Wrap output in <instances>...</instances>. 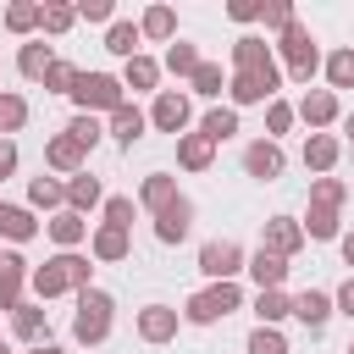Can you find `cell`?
<instances>
[{"mask_svg":"<svg viewBox=\"0 0 354 354\" xmlns=\"http://www.w3.org/2000/svg\"><path fill=\"white\" fill-rule=\"evenodd\" d=\"M243 271L254 277V288H260V293H266V288H282V282H288V260H282V254H271V249H254Z\"/></svg>","mask_w":354,"mask_h":354,"instance_id":"19","label":"cell"},{"mask_svg":"<svg viewBox=\"0 0 354 354\" xmlns=\"http://www.w3.org/2000/svg\"><path fill=\"white\" fill-rule=\"evenodd\" d=\"M22 122H28V100L0 88V133H22Z\"/></svg>","mask_w":354,"mask_h":354,"instance_id":"41","label":"cell"},{"mask_svg":"<svg viewBox=\"0 0 354 354\" xmlns=\"http://www.w3.org/2000/svg\"><path fill=\"white\" fill-rule=\"evenodd\" d=\"M33 354H66V348H55V343H39V348H33Z\"/></svg>","mask_w":354,"mask_h":354,"instance_id":"55","label":"cell"},{"mask_svg":"<svg viewBox=\"0 0 354 354\" xmlns=\"http://www.w3.org/2000/svg\"><path fill=\"white\" fill-rule=\"evenodd\" d=\"M77 77H83V72H77L72 61H55V66L44 72V88H50V94H72V88H77Z\"/></svg>","mask_w":354,"mask_h":354,"instance_id":"46","label":"cell"},{"mask_svg":"<svg viewBox=\"0 0 354 354\" xmlns=\"http://www.w3.org/2000/svg\"><path fill=\"white\" fill-rule=\"evenodd\" d=\"M260 249H271V254L293 260V254L304 249V221H293V216H271V221L260 227Z\"/></svg>","mask_w":354,"mask_h":354,"instance_id":"7","label":"cell"},{"mask_svg":"<svg viewBox=\"0 0 354 354\" xmlns=\"http://www.w3.org/2000/svg\"><path fill=\"white\" fill-rule=\"evenodd\" d=\"M205 61H199V50L194 44H183V39H171V50H166V61H160V72H177V77H194Z\"/></svg>","mask_w":354,"mask_h":354,"instance_id":"36","label":"cell"},{"mask_svg":"<svg viewBox=\"0 0 354 354\" xmlns=\"http://www.w3.org/2000/svg\"><path fill=\"white\" fill-rule=\"evenodd\" d=\"M39 22H44V6H33V0H17V6H6V17H0L6 33H33Z\"/></svg>","mask_w":354,"mask_h":354,"instance_id":"33","label":"cell"},{"mask_svg":"<svg viewBox=\"0 0 354 354\" xmlns=\"http://www.w3.org/2000/svg\"><path fill=\"white\" fill-rule=\"evenodd\" d=\"M28 205H39V210H66V183H55V177H33L28 183Z\"/></svg>","mask_w":354,"mask_h":354,"instance_id":"31","label":"cell"},{"mask_svg":"<svg viewBox=\"0 0 354 354\" xmlns=\"http://www.w3.org/2000/svg\"><path fill=\"white\" fill-rule=\"evenodd\" d=\"M343 133H348V138H354V116H343Z\"/></svg>","mask_w":354,"mask_h":354,"instance_id":"56","label":"cell"},{"mask_svg":"<svg viewBox=\"0 0 354 354\" xmlns=\"http://www.w3.org/2000/svg\"><path fill=\"white\" fill-rule=\"evenodd\" d=\"M348 199H354V183H348Z\"/></svg>","mask_w":354,"mask_h":354,"instance_id":"58","label":"cell"},{"mask_svg":"<svg viewBox=\"0 0 354 354\" xmlns=\"http://www.w3.org/2000/svg\"><path fill=\"white\" fill-rule=\"evenodd\" d=\"M243 266H249V254H243L232 238H210V243L199 249V271H205L210 282H238Z\"/></svg>","mask_w":354,"mask_h":354,"instance_id":"6","label":"cell"},{"mask_svg":"<svg viewBox=\"0 0 354 354\" xmlns=\"http://www.w3.org/2000/svg\"><path fill=\"white\" fill-rule=\"evenodd\" d=\"M11 332H17L22 343H33V348L50 343V315H44V304H39V299H33V304L22 299V304L11 310Z\"/></svg>","mask_w":354,"mask_h":354,"instance_id":"13","label":"cell"},{"mask_svg":"<svg viewBox=\"0 0 354 354\" xmlns=\"http://www.w3.org/2000/svg\"><path fill=\"white\" fill-rule=\"evenodd\" d=\"M199 133H205L210 144H227V138L238 133V111H232V105H210L205 122H199Z\"/></svg>","mask_w":354,"mask_h":354,"instance_id":"30","label":"cell"},{"mask_svg":"<svg viewBox=\"0 0 354 354\" xmlns=\"http://www.w3.org/2000/svg\"><path fill=\"white\" fill-rule=\"evenodd\" d=\"M94 205H105V188H100V177H88V171H77V177L66 183V210H77V216H88Z\"/></svg>","mask_w":354,"mask_h":354,"instance_id":"25","label":"cell"},{"mask_svg":"<svg viewBox=\"0 0 354 354\" xmlns=\"http://www.w3.org/2000/svg\"><path fill=\"white\" fill-rule=\"evenodd\" d=\"M282 166H288V155H282V144H277V138H254V144L243 149V171H249V177H260V183H277V177H282Z\"/></svg>","mask_w":354,"mask_h":354,"instance_id":"10","label":"cell"},{"mask_svg":"<svg viewBox=\"0 0 354 354\" xmlns=\"http://www.w3.org/2000/svg\"><path fill=\"white\" fill-rule=\"evenodd\" d=\"M177 326H183V310H171V304H144L138 310V337L144 343H171Z\"/></svg>","mask_w":354,"mask_h":354,"instance_id":"11","label":"cell"},{"mask_svg":"<svg viewBox=\"0 0 354 354\" xmlns=\"http://www.w3.org/2000/svg\"><path fill=\"white\" fill-rule=\"evenodd\" d=\"M321 72H326L332 94H337V88H354V50H332V55L321 61Z\"/></svg>","mask_w":354,"mask_h":354,"instance_id":"39","label":"cell"},{"mask_svg":"<svg viewBox=\"0 0 354 354\" xmlns=\"http://www.w3.org/2000/svg\"><path fill=\"white\" fill-rule=\"evenodd\" d=\"M88 254H94L100 266H116V260H127V254H133V238H127L122 227H105V221H100V227H94V238H88Z\"/></svg>","mask_w":354,"mask_h":354,"instance_id":"15","label":"cell"},{"mask_svg":"<svg viewBox=\"0 0 354 354\" xmlns=\"http://www.w3.org/2000/svg\"><path fill=\"white\" fill-rule=\"evenodd\" d=\"M160 83V61L155 55H133L127 66H122V88H155ZM160 94V88H155Z\"/></svg>","mask_w":354,"mask_h":354,"instance_id":"29","label":"cell"},{"mask_svg":"<svg viewBox=\"0 0 354 354\" xmlns=\"http://www.w3.org/2000/svg\"><path fill=\"white\" fill-rule=\"evenodd\" d=\"M332 304H337V315H348V321H354V277H348V282L332 293Z\"/></svg>","mask_w":354,"mask_h":354,"instance_id":"52","label":"cell"},{"mask_svg":"<svg viewBox=\"0 0 354 354\" xmlns=\"http://www.w3.org/2000/svg\"><path fill=\"white\" fill-rule=\"evenodd\" d=\"M72 105H77V116H111V111H122L127 105V88H122V77H111V72H83L77 77V88H72Z\"/></svg>","mask_w":354,"mask_h":354,"instance_id":"2","label":"cell"},{"mask_svg":"<svg viewBox=\"0 0 354 354\" xmlns=\"http://www.w3.org/2000/svg\"><path fill=\"white\" fill-rule=\"evenodd\" d=\"M293 315H299L310 332H321V326L337 315V304H332V293H321V288H304V293L293 299Z\"/></svg>","mask_w":354,"mask_h":354,"instance_id":"18","label":"cell"},{"mask_svg":"<svg viewBox=\"0 0 354 354\" xmlns=\"http://www.w3.org/2000/svg\"><path fill=\"white\" fill-rule=\"evenodd\" d=\"M188 116H194V105H188V94H177V88H160L155 105H149V122H155L160 133H177V138H183Z\"/></svg>","mask_w":354,"mask_h":354,"instance_id":"8","label":"cell"},{"mask_svg":"<svg viewBox=\"0 0 354 354\" xmlns=\"http://www.w3.org/2000/svg\"><path fill=\"white\" fill-rule=\"evenodd\" d=\"M138 39H144V33H138V22H111V28H105V50H111V55H122V61H133V55H138Z\"/></svg>","mask_w":354,"mask_h":354,"instance_id":"34","label":"cell"},{"mask_svg":"<svg viewBox=\"0 0 354 354\" xmlns=\"http://www.w3.org/2000/svg\"><path fill=\"white\" fill-rule=\"evenodd\" d=\"M44 232H50V238L61 243V254H66V249H77V243L88 238V221H83L77 210H55V216L44 221Z\"/></svg>","mask_w":354,"mask_h":354,"instance_id":"21","label":"cell"},{"mask_svg":"<svg viewBox=\"0 0 354 354\" xmlns=\"http://www.w3.org/2000/svg\"><path fill=\"white\" fill-rule=\"evenodd\" d=\"M111 321H116V299L105 288H83L77 293V315H72V337L94 348V343L111 337Z\"/></svg>","mask_w":354,"mask_h":354,"instance_id":"1","label":"cell"},{"mask_svg":"<svg viewBox=\"0 0 354 354\" xmlns=\"http://www.w3.org/2000/svg\"><path fill=\"white\" fill-rule=\"evenodd\" d=\"M310 205L343 210V205H348V183H343V177H315V183H310Z\"/></svg>","mask_w":354,"mask_h":354,"instance_id":"38","label":"cell"},{"mask_svg":"<svg viewBox=\"0 0 354 354\" xmlns=\"http://www.w3.org/2000/svg\"><path fill=\"white\" fill-rule=\"evenodd\" d=\"M254 315H260V326H277V321L293 315V299L282 288H266V293H254Z\"/></svg>","mask_w":354,"mask_h":354,"instance_id":"32","label":"cell"},{"mask_svg":"<svg viewBox=\"0 0 354 354\" xmlns=\"http://www.w3.org/2000/svg\"><path fill=\"white\" fill-rule=\"evenodd\" d=\"M188 232H194V199H183V194H177V199L155 216V238H160V243H183Z\"/></svg>","mask_w":354,"mask_h":354,"instance_id":"12","label":"cell"},{"mask_svg":"<svg viewBox=\"0 0 354 354\" xmlns=\"http://www.w3.org/2000/svg\"><path fill=\"white\" fill-rule=\"evenodd\" d=\"M0 260H6V254H0Z\"/></svg>","mask_w":354,"mask_h":354,"instance_id":"60","label":"cell"},{"mask_svg":"<svg viewBox=\"0 0 354 354\" xmlns=\"http://www.w3.org/2000/svg\"><path fill=\"white\" fill-rule=\"evenodd\" d=\"M72 22H77V6H44V33L50 39H61V33H72Z\"/></svg>","mask_w":354,"mask_h":354,"instance_id":"45","label":"cell"},{"mask_svg":"<svg viewBox=\"0 0 354 354\" xmlns=\"http://www.w3.org/2000/svg\"><path fill=\"white\" fill-rule=\"evenodd\" d=\"M116 6L111 0H77V22H111Z\"/></svg>","mask_w":354,"mask_h":354,"instance_id":"50","label":"cell"},{"mask_svg":"<svg viewBox=\"0 0 354 354\" xmlns=\"http://www.w3.org/2000/svg\"><path fill=\"white\" fill-rule=\"evenodd\" d=\"M138 33L144 39H177V11L171 6H149L144 22H138Z\"/></svg>","mask_w":354,"mask_h":354,"instance_id":"35","label":"cell"},{"mask_svg":"<svg viewBox=\"0 0 354 354\" xmlns=\"http://www.w3.org/2000/svg\"><path fill=\"white\" fill-rule=\"evenodd\" d=\"M171 199H177V177H166V171H149V177L138 183V205H144V210H155V216H160Z\"/></svg>","mask_w":354,"mask_h":354,"instance_id":"26","label":"cell"},{"mask_svg":"<svg viewBox=\"0 0 354 354\" xmlns=\"http://www.w3.org/2000/svg\"><path fill=\"white\" fill-rule=\"evenodd\" d=\"M232 310H243L238 282H210L205 293H194V299L183 304V321H194V326H216V321H227Z\"/></svg>","mask_w":354,"mask_h":354,"instance_id":"3","label":"cell"},{"mask_svg":"<svg viewBox=\"0 0 354 354\" xmlns=\"http://www.w3.org/2000/svg\"><path fill=\"white\" fill-rule=\"evenodd\" d=\"M243 348H249V354H288V337H282L277 326H254Z\"/></svg>","mask_w":354,"mask_h":354,"instance_id":"44","label":"cell"},{"mask_svg":"<svg viewBox=\"0 0 354 354\" xmlns=\"http://www.w3.org/2000/svg\"><path fill=\"white\" fill-rule=\"evenodd\" d=\"M260 11H266V0H232V6H227L232 22H260Z\"/></svg>","mask_w":354,"mask_h":354,"instance_id":"51","label":"cell"},{"mask_svg":"<svg viewBox=\"0 0 354 354\" xmlns=\"http://www.w3.org/2000/svg\"><path fill=\"white\" fill-rule=\"evenodd\" d=\"M0 238H11V243H33V238H39L33 210H22V205H0Z\"/></svg>","mask_w":354,"mask_h":354,"instance_id":"28","label":"cell"},{"mask_svg":"<svg viewBox=\"0 0 354 354\" xmlns=\"http://www.w3.org/2000/svg\"><path fill=\"white\" fill-rule=\"evenodd\" d=\"M61 260V271H66V282H72V293H83V288H94V266H88V254H77V249H66V254H55Z\"/></svg>","mask_w":354,"mask_h":354,"instance_id":"40","label":"cell"},{"mask_svg":"<svg viewBox=\"0 0 354 354\" xmlns=\"http://www.w3.org/2000/svg\"><path fill=\"white\" fill-rule=\"evenodd\" d=\"M66 133H72V138H77V144H83V149H94V144H100V138H105V127H100V122H94V116H72V122H66Z\"/></svg>","mask_w":354,"mask_h":354,"instance_id":"49","label":"cell"},{"mask_svg":"<svg viewBox=\"0 0 354 354\" xmlns=\"http://www.w3.org/2000/svg\"><path fill=\"white\" fill-rule=\"evenodd\" d=\"M299 116H304L315 133H326V127H332L343 111H337V94H332V88H310V94L299 100Z\"/></svg>","mask_w":354,"mask_h":354,"instance_id":"17","label":"cell"},{"mask_svg":"<svg viewBox=\"0 0 354 354\" xmlns=\"http://www.w3.org/2000/svg\"><path fill=\"white\" fill-rule=\"evenodd\" d=\"M0 354H11V343H6V337H0Z\"/></svg>","mask_w":354,"mask_h":354,"instance_id":"57","label":"cell"},{"mask_svg":"<svg viewBox=\"0 0 354 354\" xmlns=\"http://www.w3.org/2000/svg\"><path fill=\"white\" fill-rule=\"evenodd\" d=\"M266 66H277V55H271L266 39H254V33L232 39V72H266Z\"/></svg>","mask_w":354,"mask_h":354,"instance_id":"16","label":"cell"},{"mask_svg":"<svg viewBox=\"0 0 354 354\" xmlns=\"http://www.w3.org/2000/svg\"><path fill=\"white\" fill-rule=\"evenodd\" d=\"M337 155H343V144H337L332 133H310V138H304V166H310L315 177H326V171L337 166Z\"/></svg>","mask_w":354,"mask_h":354,"instance_id":"20","label":"cell"},{"mask_svg":"<svg viewBox=\"0 0 354 354\" xmlns=\"http://www.w3.org/2000/svg\"><path fill=\"white\" fill-rule=\"evenodd\" d=\"M188 83H194V94H199V100H216V94H227V83H232V77L221 72V61H205Z\"/></svg>","mask_w":354,"mask_h":354,"instance_id":"37","label":"cell"},{"mask_svg":"<svg viewBox=\"0 0 354 354\" xmlns=\"http://www.w3.org/2000/svg\"><path fill=\"white\" fill-rule=\"evenodd\" d=\"M293 116H299V105H288V100H271V105H266V138H282V133L293 127Z\"/></svg>","mask_w":354,"mask_h":354,"instance_id":"42","label":"cell"},{"mask_svg":"<svg viewBox=\"0 0 354 354\" xmlns=\"http://www.w3.org/2000/svg\"><path fill=\"white\" fill-rule=\"evenodd\" d=\"M11 171H17V144H11V138H0V183H6Z\"/></svg>","mask_w":354,"mask_h":354,"instance_id":"53","label":"cell"},{"mask_svg":"<svg viewBox=\"0 0 354 354\" xmlns=\"http://www.w3.org/2000/svg\"><path fill=\"white\" fill-rule=\"evenodd\" d=\"M133 210H138V205H133L127 194H111V199H105V227H122V232H127V227H133Z\"/></svg>","mask_w":354,"mask_h":354,"instance_id":"47","label":"cell"},{"mask_svg":"<svg viewBox=\"0 0 354 354\" xmlns=\"http://www.w3.org/2000/svg\"><path fill=\"white\" fill-rule=\"evenodd\" d=\"M44 166H50V171H66V177H77V171H88V149H83V144H77V138L61 127V133L44 144Z\"/></svg>","mask_w":354,"mask_h":354,"instance_id":"9","label":"cell"},{"mask_svg":"<svg viewBox=\"0 0 354 354\" xmlns=\"http://www.w3.org/2000/svg\"><path fill=\"white\" fill-rule=\"evenodd\" d=\"M277 88H282V66H266V72H232L227 100H232V111H238V105H271Z\"/></svg>","mask_w":354,"mask_h":354,"instance_id":"5","label":"cell"},{"mask_svg":"<svg viewBox=\"0 0 354 354\" xmlns=\"http://www.w3.org/2000/svg\"><path fill=\"white\" fill-rule=\"evenodd\" d=\"M210 160H216V144H210L205 133H183V138H177V166H183V171H205Z\"/></svg>","mask_w":354,"mask_h":354,"instance_id":"24","label":"cell"},{"mask_svg":"<svg viewBox=\"0 0 354 354\" xmlns=\"http://www.w3.org/2000/svg\"><path fill=\"white\" fill-rule=\"evenodd\" d=\"M348 354H354V343H348Z\"/></svg>","mask_w":354,"mask_h":354,"instance_id":"59","label":"cell"},{"mask_svg":"<svg viewBox=\"0 0 354 354\" xmlns=\"http://www.w3.org/2000/svg\"><path fill=\"white\" fill-rule=\"evenodd\" d=\"M144 127H149V116H144L138 105H122V111H111V127H105V133H111L116 144H127V149H133V144L144 138Z\"/></svg>","mask_w":354,"mask_h":354,"instance_id":"23","label":"cell"},{"mask_svg":"<svg viewBox=\"0 0 354 354\" xmlns=\"http://www.w3.org/2000/svg\"><path fill=\"white\" fill-rule=\"evenodd\" d=\"M343 266H354V232L343 238Z\"/></svg>","mask_w":354,"mask_h":354,"instance_id":"54","label":"cell"},{"mask_svg":"<svg viewBox=\"0 0 354 354\" xmlns=\"http://www.w3.org/2000/svg\"><path fill=\"white\" fill-rule=\"evenodd\" d=\"M28 277H33V271H28V260H22V254H6V260H0V315H11V310L22 304Z\"/></svg>","mask_w":354,"mask_h":354,"instance_id":"14","label":"cell"},{"mask_svg":"<svg viewBox=\"0 0 354 354\" xmlns=\"http://www.w3.org/2000/svg\"><path fill=\"white\" fill-rule=\"evenodd\" d=\"M277 50H282V61H288V77H293V83H310V77L321 72V50H315V33H310L304 22H293V28L277 39Z\"/></svg>","mask_w":354,"mask_h":354,"instance_id":"4","label":"cell"},{"mask_svg":"<svg viewBox=\"0 0 354 354\" xmlns=\"http://www.w3.org/2000/svg\"><path fill=\"white\" fill-rule=\"evenodd\" d=\"M28 288L39 293V304H44V299H61V293H72V282H66V271H61V260H44V266H33V277H28Z\"/></svg>","mask_w":354,"mask_h":354,"instance_id":"27","label":"cell"},{"mask_svg":"<svg viewBox=\"0 0 354 354\" xmlns=\"http://www.w3.org/2000/svg\"><path fill=\"white\" fill-rule=\"evenodd\" d=\"M304 238H337V210L310 205V216H304Z\"/></svg>","mask_w":354,"mask_h":354,"instance_id":"43","label":"cell"},{"mask_svg":"<svg viewBox=\"0 0 354 354\" xmlns=\"http://www.w3.org/2000/svg\"><path fill=\"white\" fill-rule=\"evenodd\" d=\"M55 66V50L44 44V39H28L22 50H17V72L22 77H33V83H44V72Z\"/></svg>","mask_w":354,"mask_h":354,"instance_id":"22","label":"cell"},{"mask_svg":"<svg viewBox=\"0 0 354 354\" xmlns=\"http://www.w3.org/2000/svg\"><path fill=\"white\" fill-rule=\"evenodd\" d=\"M260 22H266V28H277V33H288V28L299 22V17H293V6H288V0H266V11H260Z\"/></svg>","mask_w":354,"mask_h":354,"instance_id":"48","label":"cell"}]
</instances>
